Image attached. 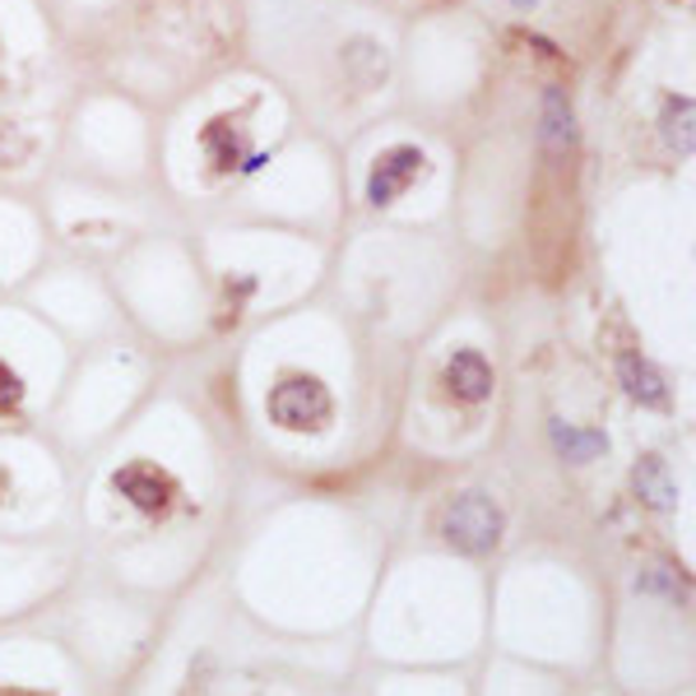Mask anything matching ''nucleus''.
Instances as JSON below:
<instances>
[{
    "label": "nucleus",
    "mask_w": 696,
    "mask_h": 696,
    "mask_svg": "<svg viewBox=\"0 0 696 696\" xmlns=\"http://www.w3.org/2000/svg\"><path fill=\"white\" fill-rule=\"evenodd\" d=\"M548 135L571 144V107L562 103V93H548Z\"/></svg>",
    "instance_id": "obj_11"
},
{
    "label": "nucleus",
    "mask_w": 696,
    "mask_h": 696,
    "mask_svg": "<svg viewBox=\"0 0 696 696\" xmlns=\"http://www.w3.org/2000/svg\"><path fill=\"white\" fill-rule=\"evenodd\" d=\"M423 163H427V158H423V149H414V144H395V149H386V154L376 158L372 177H367V200H372V205L399 200L404 190L418 181Z\"/></svg>",
    "instance_id": "obj_3"
},
{
    "label": "nucleus",
    "mask_w": 696,
    "mask_h": 696,
    "mask_svg": "<svg viewBox=\"0 0 696 696\" xmlns=\"http://www.w3.org/2000/svg\"><path fill=\"white\" fill-rule=\"evenodd\" d=\"M200 144L219 173H232V167L242 163V131H237L232 116H214V122L200 131Z\"/></svg>",
    "instance_id": "obj_6"
},
{
    "label": "nucleus",
    "mask_w": 696,
    "mask_h": 696,
    "mask_svg": "<svg viewBox=\"0 0 696 696\" xmlns=\"http://www.w3.org/2000/svg\"><path fill=\"white\" fill-rule=\"evenodd\" d=\"M636 492L651 501V507H659V511H668L678 501V488L668 484V469H664V460H655V455L636 465Z\"/></svg>",
    "instance_id": "obj_8"
},
{
    "label": "nucleus",
    "mask_w": 696,
    "mask_h": 696,
    "mask_svg": "<svg viewBox=\"0 0 696 696\" xmlns=\"http://www.w3.org/2000/svg\"><path fill=\"white\" fill-rule=\"evenodd\" d=\"M116 492L131 497V507L139 511H167V501H173V484H167V474H158L154 465H131L116 474Z\"/></svg>",
    "instance_id": "obj_5"
},
{
    "label": "nucleus",
    "mask_w": 696,
    "mask_h": 696,
    "mask_svg": "<svg viewBox=\"0 0 696 696\" xmlns=\"http://www.w3.org/2000/svg\"><path fill=\"white\" fill-rule=\"evenodd\" d=\"M446 391L455 399H465V404H478V399H488L492 395V367H488V357L484 353H455L450 363H446Z\"/></svg>",
    "instance_id": "obj_4"
},
{
    "label": "nucleus",
    "mask_w": 696,
    "mask_h": 696,
    "mask_svg": "<svg viewBox=\"0 0 696 696\" xmlns=\"http://www.w3.org/2000/svg\"><path fill=\"white\" fill-rule=\"evenodd\" d=\"M664 135H668V144H678L683 154L692 149V98L668 103V112H664Z\"/></svg>",
    "instance_id": "obj_10"
},
{
    "label": "nucleus",
    "mask_w": 696,
    "mask_h": 696,
    "mask_svg": "<svg viewBox=\"0 0 696 696\" xmlns=\"http://www.w3.org/2000/svg\"><path fill=\"white\" fill-rule=\"evenodd\" d=\"M617 372H622V386H627L632 399H641V404H664V381H659V372H655L651 363H641V357H622Z\"/></svg>",
    "instance_id": "obj_7"
},
{
    "label": "nucleus",
    "mask_w": 696,
    "mask_h": 696,
    "mask_svg": "<svg viewBox=\"0 0 696 696\" xmlns=\"http://www.w3.org/2000/svg\"><path fill=\"white\" fill-rule=\"evenodd\" d=\"M23 399V386H19V376L0 363V409H14V404Z\"/></svg>",
    "instance_id": "obj_12"
},
{
    "label": "nucleus",
    "mask_w": 696,
    "mask_h": 696,
    "mask_svg": "<svg viewBox=\"0 0 696 696\" xmlns=\"http://www.w3.org/2000/svg\"><path fill=\"white\" fill-rule=\"evenodd\" d=\"M516 6H534V0H516Z\"/></svg>",
    "instance_id": "obj_13"
},
{
    "label": "nucleus",
    "mask_w": 696,
    "mask_h": 696,
    "mask_svg": "<svg viewBox=\"0 0 696 696\" xmlns=\"http://www.w3.org/2000/svg\"><path fill=\"white\" fill-rule=\"evenodd\" d=\"M270 418L288 432H316L330 423V391L316 376H283L270 391Z\"/></svg>",
    "instance_id": "obj_2"
},
{
    "label": "nucleus",
    "mask_w": 696,
    "mask_h": 696,
    "mask_svg": "<svg viewBox=\"0 0 696 696\" xmlns=\"http://www.w3.org/2000/svg\"><path fill=\"white\" fill-rule=\"evenodd\" d=\"M553 442H558V450L567 455V460H594V455L604 450V437H599V432H575L567 423L553 427Z\"/></svg>",
    "instance_id": "obj_9"
},
{
    "label": "nucleus",
    "mask_w": 696,
    "mask_h": 696,
    "mask_svg": "<svg viewBox=\"0 0 696 696\" xmlns=\"http://www.w3.org/2000/svg\"><path fill=\"white\" fill-rule=\"evenodd\" d=\"M442 534L460 553H492L501 539V511L492 507V497L465 492L442 511Z\"/></svg>",
    "instance_id": "obj_1"
}]
</instances>
